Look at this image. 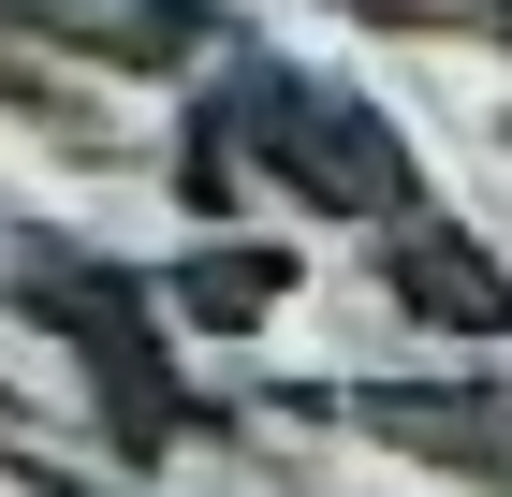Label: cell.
I'll return each mask as SVG.
<instances>
[{
	"instance_id": "6da1fadb",
	"label": "cell",
	"mask_w": 512,
	"mask_h": 497,
	"mask_svg": "<svg viewBox=\"0 0 512 497\" xmlns=\"http://www.w3.org/2000/svg\"><path fill=\"white\" fill-rule=\"evenodd\" d=\"M220 117H249V132H264V161H278L308 205H337V220H395V205H425V161H410V132H395L381 103H352V88L293 74V59H235Z\"/></svg>"
},
{
	"instance_id": "7a4b0ae2",
	"label": "cell",
	"mask_w": 512,
	"mask_h": 497,
	"mask_svg": "<svg viewBox=\"0 0 512 497\" xmlns=\"http://www.w3.org/2000/svg\"><path fill=\"white\" fill-rule=\"evenodd\" d=\"M381 293L410 307V322H439V337H512V278L483 264L454 220H425V205L381 220Z\"/></svg>"
},
{
	"instance_id": "3957f363",
	"label": "cell",
	"mask_w": 512,
	"mask_h": 497,
	"mask_svg": "<svg viewBox=\"0 0 512 497\" xmlns=\"http://www.w3.org/2000/svg\"><path fill=\"white\" fill-rule=\"evenodd\" d=\"M352 424H381L395 454H425V468H454V483L512 497V395H483V381H381Z\"/></svg>"
},
{
	"instance_id": "277c9868",
	"label": "cell",
	"mask_w": 512,
	"mask_h": 497,
	"mask_svg": "<svg viewBox=\"0 0 512 497\" xmlns=\"http://www.w3.org/2000/svg\"><path fill=\"white\" fill-rule=\"evenodd\" d=\"M176 293H191V322H264V307L293 293V249H205Z\"/></svg>"
},
{
	"instance_id": "5b68a950",
	"label": "cell",
	"mask_w": 512,
	"mask_h": 497,
	"mask_svg": "<svg viewBox=\"0 0 512 497\" xmlns=\"http://www.w3.org/2000/svg\"><path fill=\"white\" fill-rule=\"evenodd\" d=\"M352 15H381V30H454V44H498L512 59V0H352Z\"/></svg>"
}]
</instances>
